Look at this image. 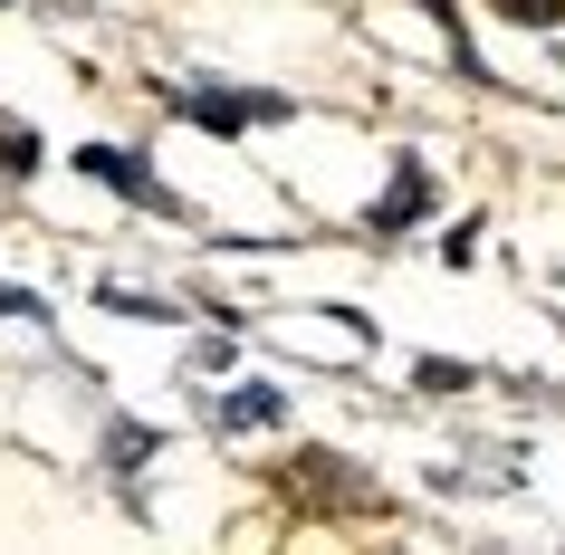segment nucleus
<instances>
[{"mask_svg": "<svg viewBox=\"0 0 565 555\" xmlns=\"http://www.w3.org/2000/svg\"><path fill=\"white\" fill-rule=\"evenodd\" d=\"M422 211H431V173H422V163H393V192L374 211H364V231L374 239H393V231H413Z\"/></svg>", "mask_w": 565, "mask_h": 555, "instance_id": "3", "label": "nucleus"}, {"mask_svg": "<svg viewBox=\"0 0 565 555\" xmlns=\"http://www.w3.org/2000/svg\"><path fill=\"white\" fill-rule=\"evenodd\" d=\"M173 106L192 125H211V135H239V125H259V116H288V96H221V87H182Z\"/></svg>", "mask_w": 565, "mask_h": 555, "instance_id": "1", "label": "nucleus"}, {"mask_svg": "<svg viewBox=\"0 0 565 555\" xmlns=\"http://www.w3.org/2000/svg\"><path fill=\"white\" fill-rule=\"evenodd\" d=\"M288 421V393L278 383H231V393H211V431H278Z\"/></svg>", "mask_w": 565, "mask_h": 555, "instance_id": "2", "label": "nucleus"}, {"mask_svg": "<svg viewBox=\"0 0 565 555\" xmlns=\"http://www.w3.org/2000/svg\"><path fill=\"white\" fill-rule=\"evenodd\" d=\"M499 20H518V30H556L565 20V0H489Z\"/></svg>", "mask_w": 565, "mask_h": 555, "instance_id": "5", "label": "nucleus"}, {"mask_svg": "<svg viewBox=\"0 0 565 555\" xmlns=\"http://www.w3.org/2000/svg\"><path fill=\"white\" fill-rule=\"evenodd\" d=\"M77 173H96L106 192H125V202H153V211H163V182H153L135 153H116V145H87V153H77Z\"/></svg>", "mask_w": 565, "mask_h": 555, "instance_id": "4", "label": "nucleus"}]
</instances>
